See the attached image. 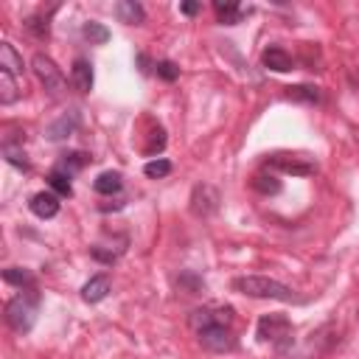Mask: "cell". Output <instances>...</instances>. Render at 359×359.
Masks as SVG:
<instances>
[{"instance_id": "7c38bea8", "label": "cell", "mask_w": 359, "mask_h": 359, "mask_svg": "<svg viewBox=\"0 0 359 359\" xmlns=\"http://www.w3.org/2000/svg\"><path fill=\"white\" fill-rule=\"evenodd\" d=\"M109 292H112L109 275H107V272H98V275H93V278L81 286V300H84V303H101Z\"/></svg>"}, {"instance_id": "44dd1931", "label": "cell", "mask_w": 359, "mask_h": 359, "mask_svg": "<svg viewBox=\"0 0 359 359\" xmlns=\"http://www.w3.org/2000/svg\"><path fill=\"white\" fill-rule=\"evenodd\" d=\"M3 280L11 283V286H20V289H31V286H36L34 272L25 269V266H8V269H3Z\"/></svg>"}, {"instance_id": "8992f818", "label": "cell", "mask_w": 359, "mask_h": 359, "mask_svg": "<svg viewBox=\"0 0 359 359\" xmlns=\"http://www.w3.org/2000/svg\"><path fill=\"white\" fill-rule=\"evenodd\" d=\"M219 202H222V196L213 185H208V182L194 185V191H191V213L194 216H202V219L213 216L219 210Z\"/></svg>"}, {"instance_id": "5b68a950", "label": "cell", "mask_w": 359, "mask_h": 359, "mask_svg": "<svg viewBox=\"0 0 359 359\" xmlns=\"http://www.w3.org/2000/svg\"><path fill=\"white\" fill-rule=\"evenodd\" d=\"M31 67H34V73H36V79H39V84L48 90V95H62L65 93V76H62V70L56 67V62L50 59V56H45V53H36L34 59H31Z\"/></svg>"}, {"instance_id": "52a82bcc", "label": "cell", "mask_w": 359, "mask_h": 359, "mask_svg": "<svg viewBox=\"0 0 359 359\" xmlns=\"http://www.w3.org/2000/svg\"><path fill=\"white\" fill-rule=\"evenodd\" d=\"M264 168H278L283 174H294V177H309L317 171L314 163H306L300 157H292V154H272L264 160Z\"/></svg>"}, {"instance_id": "3957f363", "label": "cell", "mask_w": 359, "mask_h": 359, "mask_svg": "<svg viewBox=\"0 0 359 359\" xmlns=\"http://www.w3.org/2000/svg\"><path fill=\"white\" fill-rule=\"evenodd\" d=\"M39 314V289H20V294H14L6 303V323L14 334H31L34 323Z\"/></svg>"}, {"instance_id": "5bb4252c", "label": "cell", "mask_w": 359, "mask_h": 359, "mask_svg": "<svg viewBox=\"0 0 359 359\" xmlns=\"http://www.w3.org/2000/svg\"><path fill=\"white\" fill-rule=\"evenodd\" d=\"M115 14H118V20L126 22V25H140V22H146V11H143V6H140L137 0H121V3H115Z\"/></svg>"}, {"instance_id": "7402d4cb", "label": "cell", "mask_w": 359, "mask_h": 359, "mask_svg": "<svg viewBox=\"0 0 359 359\" xmlns=\"http://www.w3.org/2000/svg\"><path fill=\"white\" fill-rule=\"evenodd\" d=\"M81 36L90 42V45H104V42H109V28L107 25H101V22H95V20H87L84 25H81Z\"/></svg>"}, {"instance_id": "603a6c76", "label": "cell", "mask_w": 359, "mask_h": 359, "mask_svg": "<svg viewBox=\"0 0 359 359\" xmlns=\"http://www.w3.org/2000/svg\"><path fill=\"white\" fill-rule=\"evenodd\" d=\"M17 98H20L17 76L8 70H0V104H14Z\"/></svg>"}, {"instance_id": "8fae6325", "label": "cell", "mask_w": 359, "mask_h": 359, "mask_svg": "<svg viewBox=\"0 0 359 359\" xmlns=\"http://www.w3.org/2000/svg\"><path fill=\"white\" fill-rule=\"evenodd\" d=\"M28 208H31V213H34L36 219H53V216L59 213L62 202H59V196H56L53 191H36V194L28 199Z\"/></svg>"}, {"instance_id": "f1b7e54d", "label": "cell", "mask_w": 359, "mask_h": 359, "mask_svg": "<svg viewBox=\"0 0 359 359\" xmlns=\"http://www.w3.org/2000/svg\"><path fill=\"white\" fill-rule=\"evenodd\" d=\"M180 11H182L185 17H194V14L202 11V3H191V0H188V3H180Z\"/></svg>"}, {"instance_id": "30bf717a", "label": "cell", "mask_w": 359, "mask_h": 359, "mask_svg": "<svg viewBox=\"0 0 359 359\" xmlns=\"http://www.w3.org/2000/svg\"><path fill=\"white\" fill-rule=\"evenodd\" d=\"M93 81H95L93 62L87 56H76L73 65H70V84H73V90L76 93H90L93 90Z\"/></svg>"}, {"instance_id": "6da1fadb", "label": "cell", "mask_w": 359, "mask_h": 359, "mask_svg": "<svg viewBox=\"0 0 359 359\" xmlns=\"http://www.w3.org/2000/svg\"><path fill=\"white\" fill-rule=\"evenodd\" d=\"M188 325L196 334V342L210 353H230L238 348V337L233 334V306H199L188 314Z\"/></svg>"}, {"instance_id": "4316f807", "label": "cell", "mask_w": 359, "mask_h": 359, "mask_svg": "<svg viewBox=\"0 0 359 359\" xmlns=\"http://www.w3.org/2000/svg\"><path fill=\"white\" fill-rule=\"evenodd\" d=\"M154 73H157V79H163V81H177V79H180V67H177V62H171V59H157V62H154Z\"/></svg>"}, {"instance_id": "ac0fdd59", "label": "cell", "mask_w": 359, "mask_h": 359, "mask_svg": "<svg viewBox=\"0 0 359 359\" xmlns=\"http://www.w3.org/2000/svg\"><path fill=\"white\" fill-rule=\"evenodd\" d=\"M45 180H48L50 191H53L59 199H62V196H73V177H70L67 171H62V168H56V165H53V168L48 171V177H45Z\"/></svg>"}, {"instance_id": "d6986e66", "label": "cell", "mask_w": 359, "mask_h": 359, "mask_svg": "<svg viewBox=\"0 0 359 359\" xmlns=\"http://www.w3.org/2000/svg\"><path fill=\"white\" fill-rule=\"evenodd\" d=\"M0 70H8V73H14V76H20V73L25 70L22 56L17 53V48H14L11 42H0Z\"/></svg>"}, {"instance_id": "cb8c5ba5", "label": "cell", "mask_w": 359, "mask_h": 359, "mask_svg": "<svg viewBox=\"0 0 359 359\" xmlns=\"http://www.w3.org/2000/svg\"><path fill=\"white\" fill-rule=\"evenodd\" d=\"M250 185H252L258 194H264V196H269V194H280V180H278L275 174H266V171H258V174L250 180Z\"/></svg>"}, {"instance_id": "83f0119b", "label": "cell", "mask_w": 359, "mask_h": 359, "mask_svg": "<svg viewBox=\"0 0 359 359\" xmlns=\"http://www.w3.org/2000/svg\"><path fill=\"white\" fill-rule=\"evenodd\" d=\"M177 283H180L182 289H188V294H196V292L205 286V283H202V278H199V275H194V272H188V269H185V272H180V280H177Z\"/></svg>"}, {"instance_id": "9a60e30c", "label": "cell", "mask_w": 359, "mask_h": 359, "mask_svg": "<svg viewBox=\"0 0 359 359\" xmlns=\"http://www.w3.org/2000/svg\"><path fill=\"white\" fill-rule=\"evenodd\" d=\"M213 11H216V20H219L222 25H236V22H241V17H244L241 3H236V0H216V3H213Z\"/></svg>"}, {"instance_id": "e0dca14e", "label": "cell", "mask_w": 359, "mask_h": 359, "mask_svg": "<svg viewBox=\"0 0 359 359\" xmlns=\"http://www.w3.org/2000/svg\"><path fill=\"white\" fill-rule=\"evenodd\" d=\"M286 98H289V101H297V104L314 107V104L323 101V93H320V87H314V84H292V87H286Z\"/></svg>"}, {"instance_id": "d4e9b609", "label": "cell", "mask_w": 359, "mask_h": 359, "mask_svg": "<svg viewBox=\"0 0 359 359\" xmlns=\"http://www.w3.org/2000/svg\"><path fill=\"white\" fill-rule=\"evenodd\" d=\"M3 157H6L11 165L22 168V171L31 168V165H28V157H25V151H22V146H14L11 140H3Z\"/></svg>"}, {"instance_id": "9c48e42d", "label": "cell", "mask_w": 359, "mask_h": 359, "mask_svg": "<svg viewBox=\"0 0 359 359\" xmlns=\"http://www.w3.org/2000/svg\"><path fill=\"white\" fill-rule=\"evenodd\" d=\"M261 65L269 67V70H275V73L294 70V59H292V53L283 45H266L264 53H261Z\"/></svg>"}, {"instance_id": "2e32d148", "label": "cell", "mask_w": 359, "mask_h": 359, "mask_svg": "<svg viewBox=\"0 0 359 359\" xmlns=\"http://www.w3.org/2000/svg\"><path fill=\"white\" fill-rule=\"evenodd\" d=\"M53 8H56V6H50L48 11L31 14V17L25 20V31H28L31 36H36V39H48V36H50V14H53Z\"/></svg>"}, {"instance_id": "ba28073f", "label": "cell", "mask_w": 359, "mask_h": 359, "mask_svg": "<svg viewBox=\"0 0 359 359\" xmlns=\"http://www.w3.org/2000/svg\"><path fill=\"white\" fill-rule=\"evenodd\" d=\"M79 123H81V112H79L76 107H70L67 112H62V115L45 129V137H48V140H65V137H70V135L79 129Z\"/></svg>"}, {"instance_id": "ffe728a7", "label": "cell", "mask_w": 359, "mask_h": 359, "mask_svg": "<svg viewBox=\"0 0 359 359\" xmlns=\"http://www.w3.org/2000/svg\"><path fill=\"white\" fill-rule=\"evenodd\" d=\"M87 163H90V154H87V151H65V154H59L56 168H62V171H67V174L73 177V174H79Z\"/></svg>"}, {"instance_id": "277c9868", "label": "cell", "mask_w": 359, "mask_h": 359, "mask_svg": "<svg viewBox=\"0 0 359 359\" xmlns=\"http://www.w3.org/2000/svg\"><path fill=\"white\" fill-rule=\"evenodd\" d=\"M255 337L261 342H269L278 353H286L294 345V325L286 314H264L255 325Z\"/></svg>"}, {"instance_id": "4fadbf2b", "label": "cell", "mask_w": 359, "mask_h": 359, "mask_svg": "<svg viewBox=\"0 0 359 359\" xmlns=\"http://www.w3.org/2000/svg\"><path fill=\"white\" fill-rule=\"evenodd\" d=\"M121 188H123V177H121V171H101V174L93 180V191L101 194V196L121 194Z\"/></svg>"}, {"instance_id": "484cf974", "label": "cell", "mask_w": 359, "mask_h": 359, "mask_svg": "<svg viewBox=\"0 0 359 359\" xmlns=\"http://www.w3.org/2000/svg\"><path fill=\"white\" fill-rule=\"evenodd\" d=\"M143 174H146L149 180H160V177H168V174H171V160H165V157L149 160V163L143 165Z\"/></svg>"}, {"instance_id": "7a4b0ae2", "label": "cell", "mask_w": 359, "mask_h": 359, "mask_svg": "<svg viewBox=\"0 0 359 359\" xmlns=\"http://www.w3.org/2000/svg\"><path fill=\"white\" fill-rule=\"evenodd\" d=\"M230 289L247 297H258V300H280V303H306V297H300L292 286L266 278V275H236L230 280Z\"/></svg>"}]
</instances>
